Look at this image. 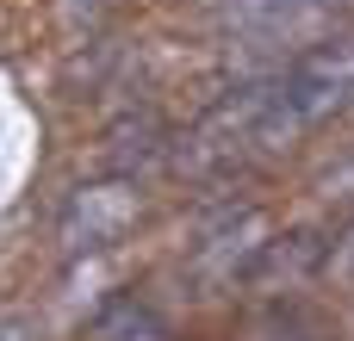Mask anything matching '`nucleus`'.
I'll return each instance as SVG.
<instances>
[{
    "label": "nucleus",
    "mask_w": 354,
    "mask_h": 341,
    "mask_svg": "<svg viewBox=\"0 0 354 341\" xmlns=\"http://www.w3.org/2000/svg\"><path fill=\"white\" fill-rule=\"evenodd\" d=\"M324 255H330V242H324L317 230L268 236V242H261V255L249 261V280H255V286H268V292H280V286H299L305 273H317V267H324Z\"/></svg>",
    "instance_id": "obj_3"
},
{
    "label": "nucleus",
    "mask_w": 354,
    "mask_h": 341,
    "mask_svg": "<svg viewBox=\"0 0 354 341\" xmlns=\"http://www.w3.org/2000/svg\"><path fill=\"white\" fill-rule=\"evenodd\" d=\"M342 267L354 273V230H348V242H342Z\"/></svg>",
    "instance_id": "obj_6"
},
{
    "label": "nucleus",
    "mask_w": 354,
    "mask_h": 341,
    "mask_svg": "<svg viewBox=\"0 0 354 341\" xmlns=\"http://www.w3.org/2000/svg\"><path fill=\"white\" fill-rule=\"evenodd\" d=\"M168 149H174V143H168V130H162L156 112H131V118H118V124L106 130V155H112L118 174H143V168L162 162Z\"/></svg>",
    "instance_id": "obj_5"
},
{
    "label": "nucleus",
    "mask_w": 354,
    "mask_h": 341,
    "mask_svg": "<svg viewBox=\"0 0 354 341\" xmlns=\"http://www.w3.org/2000/svg\"><path fill=\"white\" fill-rule=\"evenodd\" d=\"M354 99V31H330L299 50L274 81H261V143L305 137Z\"/></svg>",
    "instance_id": "obj_1"
},
{
    "label": "nucleus",
    "mask_w": 354,
    "mask_h": 341,
    "mask_svg": "<svg viewBox=\"0 0 354 341\" xmlns=\"http://www.w3.org/2000/svg\"><path fill=\"white\" fill-rule=\"evenodd\" d=\"M87 335L93 341H180L174 323H168L149 298H106V304L93 311Z\"/></svg>",
    "instance_id": "obj_4"
},
{
    "label": "nucleus",
    "mask_w": 354,
    "mask_h": 341,
    "mask_svg": "<svg viewBox=\"0 0 354 341\" xmlns=\"http://www.w3.org/2000/svg\"><path fill=\"white\" fill-rule=\"evenodd\" d=\"M143 217V193H137V174H112V180H87L68 193L62 217H56V242L68 255H93V249H112L137 230Z\"/></svg>",
    "instance_id": "obj_2"
}]
</instances>
